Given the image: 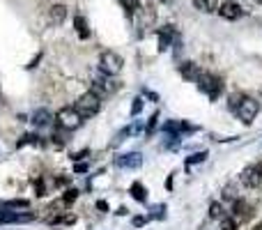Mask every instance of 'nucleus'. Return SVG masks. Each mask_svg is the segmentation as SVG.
<instances>
[{
	"instance_id": "obj_1",
	"label": "nucleus",
	"mask_w": 262,
	"mask_h": 230,
	"mask_svg": "<svg viewBox=\"0 0 262 230\" xmlns=\"http://www.w3.org/2000/svg\"><path fill=\"white\" fill-rule=\"evenodd\" d=\"M230 108L244 125H251L257 118V113H260V104L253 97H246V94H235L230 99Z\"/></svg>"
},
{
	"instance_id": "obj_2",
	"label": "nucleus",
	"mask_w": 262,
	"mask_h": 230,
	"mask_svg": "<svg viewBox=\"0 0 262 230\" xmlns=\"http://www.w3.org/2000/svg\"><path fill=\"white\" fill-rule=\"evenodd\" d=\"M74 108L78 110V115H81L83 120H90V118H94V115L99 113V108H101V97H99L97 92H83L81 97L76 99V104H74Z\"/></svg>"
},
{
	"instance_id": "obj_3",
	"label": "nucleus",
	"mask_w": 262,
	"mask_h": 230,
	"mask_svg": "<svg viewBox=\"0 0 262 230\" xmlns=\"http://www.w3.org/2000/svg\"><path fill=\"white\" fill-rule=\"evenodd\" d=\"M196 83H198V90L207 94L212 101L218 97V94H221V90H223V83H221V78L214 76V74H209V71H200V74H198V78H196Z\"/></svg>"
},
{
	"instance_id": "obj_4",
	"label": "nucleus",
	"mask_w": 262,
	"mask_h": 230,
	"mask_svg": "<svg viewBox=\"0 0 262 230\" xmlns=\"http://www.w3.org/2000/svg\"><path fill=\"white\" fill-rule=\"evenodd\" d=\"M55 122H58V127L65 129V132H74V129H78V127L83 125V118L78 115V110L74 108V106H65V108L58 110Z\"/></svg>"
},
{
	"instance_id": "obj_5",
	"label": "nucleus",
	"mask_w": 262,
	"mask_h": 230,
	"mask_svg": "<svg viewBox=\"0 0 262 230\" xmlns=\"http://www.w3.org/2000/svg\"><path fill=\"white\" fill-rule=\"evenodd\" d=\"M122 65H124V60L115 51H104L101 58H99V71L106 74V76H117L122 71Z\"/></svg>"
},
{
	"instance_id": "obj_6",
	"label": "nucleus",
	"mask_w": 262,
	"mask_h": 230,
	"mask_svg": "<svg viewBox=\"0 0 262 230\" xmlns=\"http://www.w3.org/2000/svg\"><path fill=\"white\" fill-rule=\"evenodd\" d=\"M218 17L225 19V21H237V19L244 14V10H241L239 3H235V0H223V3H218Z\"/></svg>"
},
{
	"instance_id": "obj_7",
	"label": "nucleus",
	"mask_w": 262,
	"mask_h": 230,
	"mask_svg": "<svg viewBox=\"0 0 262 230\" xmlns=\"http://www.w3.org/2000/svg\"><path fill=\"white\" fill-rule=\"evenodd\" d=\"M241 182H244V186H248V189L260 186V182H262V166L253 164V166H248V168H244V173H241Z\"/></svg>"
},
{
	"instance_id": "obj_8",
	"label": "nucleus",
	"mask_w": 262,
	"mask_h": 230,
	"mask_svg": "<svg viewBox=\"0 0 262 230\" xmlns=\"http://www.w3.org/2000/svg\"><path fill=\"white\" fill-rule=\"evenodd\" d=\"M115 90H117V85H115L113 76H99L97 81L92 83V92H97L99 97H106V94H113Z\"/></svg>"
},
{
	"instance_id": "obj_9",
	"label": "nucleus",
	"mask_w": 262,
	"mask_h": 230,
	"mask_svg": "<svg viewBox=\"0 0 262 230\" xmlns=\"http://www.w3.org/2000/svg\"><path fill=\"white\" fill-rule=\"evenodd\" d=\"M115 166H117V168H141L143 166V154L141 152L120 154V157L115 159Z\"/></svg>"
},
{
	"instance_id": "obj_10",
	"label": "nucleus",
	"mask_w": 262,
	"mask_h": 230,
	"mask_svg": "<svg viewBox=\"0 0 262 230\" xmlns=\"http://www.w3.org/2000/svg\"><path fill=\"white\" fill-rule=\"evenodd\" d=\"M159 51H168V46L175 44V39H177V35H175V28L173 26H164L159 28Z\"/></svg>"
},
{
	"instance_id": "obj_11",
	"label": "nucleus",
	"mask_w": 262,
	"mask_h": 230,
	"mask_svg": "<svg viewBox=\"0 0 262 230\" xmlns=\"http://www.w3.org/2000/svg\"><path fill=\"white\" fill-rule=\"evenodd\" d=\"M30 207L28 200L23 198H14V200H0V214H10V212H26Z\"/></svg>"
},
{
	"instance_id": "obj_12",
	"label": "nucleus",
	"mask_w": 262,
	"mask_h": 230,
	"mask_svg": "<svg viewBox=\"0 0 262 230\" xmlns=\"http://www.w3.org/2000/svg\"><path fill=\"white\" fill-rule=\"evenodd\" d=\"M30 122H33L35 127H39V129H44V127H49L51 122H53V115H51L46 108H37L33 113V118H30Z\"/></svg>"
},
{
	"instance_id": "obj_13",
	"label": "nucleus",
	"mask_w": 262,
	"mask_h": 230,
	"mask_svg": "<svg viewBox=\"0 0 262 230\" xmlns=\"http://www.w3.org/2000/svg\"><path fill=\"white\" fill-rule=\"evenodd\" d=\"M67 19V7L65 5H53L49 10V21L53 23V26H62Z\"/></svg>"
},
{
	"instance_id": "obj_14",
	"label": "nucleus",
	"mask_w": 262,
	"mask_h": 230,
	"mask_svg": "<svg viewBox=\"0 0 262 230\" xmlns=\"http://www.w3.org/2000/svg\"><path fill=\"white\" fill-rule=\"evenodd\" d=\"M180 74H182L184 81H193V83H196L200 69H198V65H193V62H182V65H180Z\"/></svg>"
},
{
	"instance_id": "obj_15",
	"label": "nucleus",
	"mask_w": 262,
	"mask_h": 230,
	"mask_svg": "<svg viewBox=\"0 0 262 230\" xmlns=\"http://www.w3.org/2000/svg\"><path fill=\"white\" fill-rule=\"evenodd\" d=\"M129 193H131L134 200H138V203H148V189H145L143 182H134V184L129 186Z\"/></svg>"
},
{
	"instance_id": "obj_16",
	"label": "nucleus",
	"mask_w": 262,
	"mask_h": 230,
	"mask_svg": "<svg viewBox=\"0 0 262 230\" xmlns=\"http://www.w3.org/2000/svg\"><path fill=\"white\" fill-rule=\"evenodd\" d=\"M193 7L200 10L202 14H212V12L218 10V0H191Z\"/></svg>"
},
{
	"instance_id": "obj_17",
	"label": "nucleus",
	"mask_w": 262,
	"mask_h": 230,
	"mask_svg": "<svg viewBox=\"0 0 262 230\" xmlns=\"http://www.w3.org/2000/svg\"><path fill=\"white\" fill-rule=\"evenodd\" d=\"M74 28H76V35L81 39H87L90 37V28H87V21L83 17H76L74 19Z\"/></svg>"
},
{
	"instance_id": "obj_18",
	"label": "nucleus",
	"mask_w": 262,
	"mask_h": 230,
	"mask_svg": "<svg viewBox=\"0 0 262 230\" xmlns=\"http://www.w3.org/2000/svg\"><path fill=\"white\" fill-rule=\"evenodd\" d=\"M157 127H159V113H154L152 118L148 120V127H145V134H148V136H152Z\"/></svg>"
},
{
	"instance_id": "obj_19",
	"label": "nucleus",
	"mask_w": 262,
	"mask_h": 230,
	"mask_svg": "<svg viewBox=\"0 0 262 230\" xmlns=\"http://www.w3.org/2000/svg\"><path fill=\"white\" fill-rule=\"evenodd\" d=\"M150 216L148 219H166V205H159V207H152L150 209Z\"/></svg>"
},
{
	"instance_id": "obj_20",
	"label": "nucleus",
	"mask_w": 262,
	"mask_h": 230,
	"mask_svg": "<svg viewBox=\"0 0 262 230\" xmlns=\"http://www.w3.org/2000/svg\"><path fill=\"white\" fill-rule=\"evenodd\" d=\"M37 138H39V136H35V134H26V136H21V141L17 143V148H23V145H33V143H39Z\"/></svg>"
},
{
	"instance_id": "obj_21",
	"label": "nucleus",
	"mask_w": 262,
	"mask_h": 230,
	"mask_svg": "<svg viewBox=\"0 0 262 230\" xmlns=\"http://www.w3.org/2000/svg\"><path fill=\"white\" fill-rule=\"evenodd\" d=\"M205 159H207V152H196V154H191V157L186 159V166L200 164V161H205Z\"/></svg>"
},
{
	"instance_id": "obj_22",
	"label": "nucleus",
	"mask_w": 262,
	"mask_h": 230,
	"mask_svg": "<svg viewBox=\"0 0 262 230\" xmlns=\"http://www.w3.org/2000/svg\"><path fill=\"white\" fill-rule=\"evenodd\" d=\"M209 216H212V219H221V216H223V207H221V203L209 205Z\"/></svg>"
},
{
	"instance_id": "obj_23",
	"label": "nucleus",
	"mask_w": 262,
	"mask_h": 230,
	"mask_svg": "<svg viewBox=\"0 0 262 230\" xmlns=\"http://www.w3.org/2000/svg\"><path fill=\"white\" fill-rule=\"evenodd\" d=\"M232 203H235V207H232V212H235L237 216H244V214H246V203H244V200H239V198H235Z\"/></svg>"
},
{
	"instance_id": "obj_24",
	"label": "nucleus",
	"mask_w": 262,
	"mask_h": 230,
	"mask_svg": "<svg viewBox=\"0 0 262 230\" xmlns=\"http://www.w3.org/2000/svg\"><path fill=\"white\" fill-rule=\"evenodd\" d=\"M221 230H237L235 219H230V216H221Z\"/></svg>"
},
{
	"instance_id": "obj_25",
	"label": "nucleus",
	"mask_w": 262,
	"mask_h": 230,
	"mask_svg": "<svg viewBox=\"0 0 262 230\" xmlns=\"http://www.w3.org/2000/svg\"><path fill=\"white\" fill-rule=\"evenodd\" d=\"M141 110H143V99L136 97V99H134V104H131V118H136Z\"/></svg>"
},
{
	"instance_id": "obj_26",
	"label": "nucleus",
	"mask_w": 262,
	"mask_h": 230,
	"mask_svg": "<svg viewBox=\"0 0 262 230\" xmlns=\"http://www.w3.org/2000/svg\"><path fill=\"white\" fill-rule=\"evenodd\" d=\"M122 5H124V10H126V14H134V10H138V0H122Z\"/></svg>"
},
{
	"instance_id": "obj_27",
	"label": "nucleus",
	"mask_w": 262,
	"mask_h": 230,
	"mask_svg": "<svg viewBox=\"0 0 262 230\" xmlns=\"http://www.w3.org/2000/svg\"><path fill=\"white\" fill-rule=\"evenodd\" d=\"M223 200H235V186H225L223 189Z\"/></svg>"
},
{
	"instance_id": "obj_28",
	"label": "nucleus",
	"mask_w": 262,
	"mask_h": 230,
	"mask_svg": "<svg viewBox=\"0 0 262 230\" xmlns=\"http://www.w3.org/2000/svg\"><path fill=\"white\" fill-rule=\"evenodd\" d=\"M85 170H87V164H85V161H83V164L78 161V164L74 166V173H85Z\"/></svg>"
},
{
	"instance_id": "obj_29",
	"label": "nucleus",
	"mask_w": 262,
	"mask_h": 230,
	"mask_svg": "<svg viewBox=\"0 0 262 230\" xmlns=\"http://www.w3.org/2000/svg\"><path fill=\"white\" fill-rule=\"evenodd\" d=\"M145 221H148V216H136V219H134V225H145Z\"/></svg>"
},
{
	"instance_id": "obj_30",
	"label": "nucleus",
	"mask_w": 262,
	"mask_h": 230,
	"mask_svg": "<svg viewBox=\"0 0 262 230\" xmlns=\"http://www.w3.org/2000/svg\"><path fill=\"white\" fill-rule=\"evenodd\" d=\"M85 154H87V150H83V152H76V154H74V157H71V159H74V161H81L83 157H85Z\"/></svg>"
},
{
	"instance_id": "obj_31",
	"label": "nucleus",
	"mask_w": 262,
	"mask_h": 230,
	"mask_svg": "<svg viewBox=\"0 0 262 230\" xmlns=\"http://www.w3.org/2000/svg\"><path fill=\"white\" fill-rule=\"evenodd\" d=\"M97 207L101 209V212H106V209H108V203H106V200H99V203H97Z\"/></svg>"
},
{
	"instance_id": "obj_32",
	"label": "nucleus",
	"mask_w": 262,
	"mask_h": 230,
	"mask_svg": "<svg viewBox=\"0 0 262 230\" xmlns=\"http://www.w3.org/2000/svg\"><path fill=\"white\" fill-rule=\"evenodd\" d=\"M253 230H262V223H257V225H255V228H253Z\"/></svg>"
},
{
	"instance_id": "obj_33",
	"label": "nucleus",
	"mask_w": 262,
	"mask_h": 230,
	"mask_svg": "<svg viewBox=\"0 0 262 230\" xmlns=\"http://www.w3.org/2000/svg\"><path fill=\"white\" fill-rule=\"evenodd\" d=\"M257 3H260V5H262V0H257Z\"/></svg>"
}]
</instances>
